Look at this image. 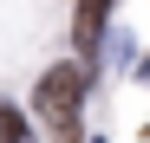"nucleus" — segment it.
I'll return each instance as SVG.
<instances>
[{"mask_svg": "<svg viewBox=\"0 0 150 143\" xmlns=\"http://www.w3.org/2000/svg\"><path fill=\"white\" fill-rule=\"evenodd\" d=\"M85 85H91L85 65H52V72L39 78V117H46V130H52V143H79Z\"/></svg>", "mask_w": 150, "mask_h": 143, "instance_id": "1", "label": "nucleus"}, {"mask_svg": "<svg viewBox=\"0 0 150 143\" xmlns=\"http://www.w3.org/2000/svg\"><path fill=\"white\" fill-rule=\"evenodd\" d=\"M105 13H111V0H79V7H72V26H79V46H85V52L98 46V33H105Z\"/></svg>", "mask_w": 150, "mask_h": 143, "instance_id": "2", "label": "nucleus"}, {"mask_svg": "<svg viewBox=\"0 0 150 143\" xmlns=\"http://www.w3.org/2000/svg\"><path fill=\"white\" fill-rule=\"evenodd\" d=\"M0 143H26V124H20L13 104H0Z\"/></svg>", "mask_w": 150, "mask_h": 143, "instance_id": "3", "label": "nucleus"}, {"mask_svg": "<svg viewBox=\"0 0 150 143\" xmlns=\"http://www.w3.org/2000/svg\"><path fill=\"white\" fill-rule=\"evenodd\" d=\"M131 52H137V39H131V33H117V39H111V59H117V65H131Z\"/></svg>", "mask_w": 150, "mask_h": 143, "instance_id": "4", "label": "nucleus"}]
</instances>
